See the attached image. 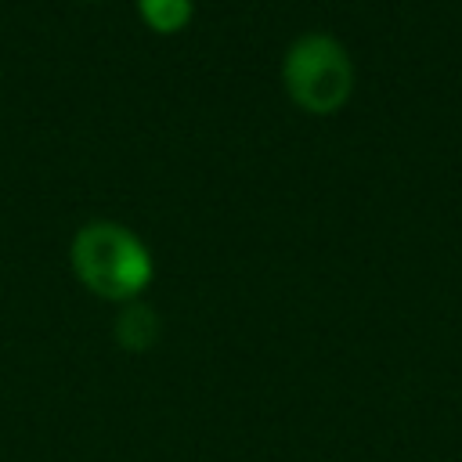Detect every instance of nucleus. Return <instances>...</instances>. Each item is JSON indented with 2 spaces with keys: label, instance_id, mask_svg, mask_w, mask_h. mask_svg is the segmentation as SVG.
<instances>
[{
  "label": "nucleus",
  "instance_id": "1",
  "mask_svg": "<svg viewBox=\"0 0 462 462\" xmlns=\"http://www.w3.org/2000/svg\"><path fill=\"white\" fill-rule=\"evenodd\" d=\"M72 271L101 300L130 303L152 282V253L130 227L94 220L72 238Z\"/></svg>",
  "mask_w": 462,
  "mask_h": 462
},
{
  "label": "nucleus",
  "instance_id": "2",
  "mask_svg": "<svg viewBox=\"0 0 462 462\" xmlns=\"http://www.w3.org/2000/svg\"><path fill=\"white\" fill-rule=\"evenodd\" d=\"M282 83L300 108L314 116H328L350 97L354 65L339 40L325 32H307L285 51Z\"/></svg>",
  "mask_w": 462,
  "mask_h": 462
},
{
  "label": "nucleus",
  "instance_id": "3",
  "mask_svg": "<svg viewBox=\"0 0 462 462\" xmlns=\"http://www.w3.org/2000/svg\"><path fill=\"white\" fill-rule=\"evenodd\" d=\"M116 339L126 350H148V346H155V339H159V314L148 303L130 300L119 310V318H116Z\"/></svg>",
  "mask_w": 462,
  "mask_h": 462
},
{
  "label": "nucleus",
  "instance_id": "4",
  "mask_svg": "<svg viewBox=\"0 0 462 462\" xmlns=\"http://www.w3.org/2000/svg\"><path fill=\"white\" fill-rule=\"evenodd\" d=\"M141 18L155 29V32H177L191 22V0H137Z\"/></svg>",
  "mask_w": 462,
  "mask_h": 462
}]
</instances>
